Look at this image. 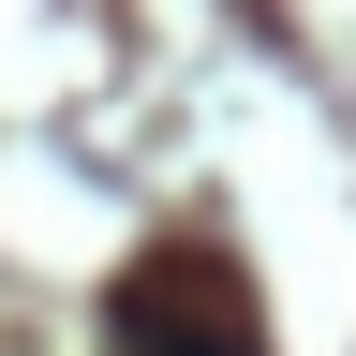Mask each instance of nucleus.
<instances>
[{
  "label": "nucleus",
  "instance_id": "1",
  "mask_svg": "<svg viewBox=\"0 0 356 356\" xmlns=\"http://www.w3.org/2000/svg\"><path fill=\"white\" fill-rule=\"evenodd\" d=\"M104 341H119V356H267L252 297L222 282V252H163V267H134Z\"/></svg>",
  "mask_w": 356,
  "mask_h": 356
}]
</instances>
